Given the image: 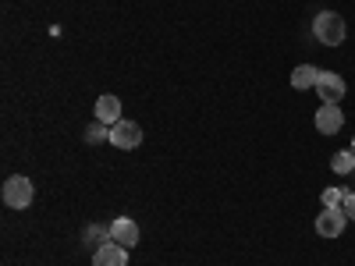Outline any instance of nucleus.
Here are the masks:
<instances>
[{
    "label": "nucleus",
    "instance_id": "obj_1",
    "mask_svg": "<svg viewBox=\"0 0 355 266\" xmlns=\"http://www.w3.org/2000/svg\"><path fill=\"white\" fill-rule=\"evenodd\" d=\"M313 36L323 46H341L345 43V18L334 15V11H320L316 21H313Z\"/></svg>",
    "mask_w": 355,
    "mask_h": 266
},
{
    "label": "nucleus",
    "instance_id": "obj_2",
    "mask_svg": "<svg viewBox=\"0 0 355 266\" xmlns=\"http://www.w3.org/2000/svg\"><path fill=\"white\" fill-rule=\"evenodd\" d=\"M4 206H11V210H25L28 202H33V195H36V188H33V181L28 177H21V174H15V177H8L4 181Z\"/></svg>",
    "mask_w": 355,
    "mask_h": 266
},
{
    "label": "nucleus",
    "instance_id": "obj_3",
    "mask_svg": "<svg viewBox=\"0 0 355 266\" xmlns=\"http://www.w3.org/2000/svg\"><path fill=\"white\" fill-rule=\"evenodd\" d=\"M316 93H320V100H323V103H341V100H345V93H348V85H345V78H341V75H334V71H320Z\"/></svg>",
    "mask_w": 355,
    "mask_h": 266
},
{
    "label": "nucleus",
    "instance_id": "obj_4",
    "mask_svg": "<svg viewBox=\"0 0 355 266\" xmlns=\"http://www.w3.org/2000/svg\"><path fill=\"white\" fill-rule=\"evenodd\" d=\"M341 128H345L341 107H338V103H323V107L316 110V132H320V135H338Z\"/></svg>",
    "mask_w": 355,
    "mask_h": 266
},
{
    "label": "nucleus",
    "instance_id": "obj_5",
    "mask_svg": "<svg viewBox=\"0 0 355 266\" xmlns=\"http://www.w3.org/2000/svg\"><path fill=\"white\" fill-rule=\"evenodd\" d=\"M345 224H348V217H345L341 206L338 210H327V206H323V213L316 217V234L320 238H338V234L345 231Z\"/></svg>",
    "mask_w": 355,
    "mask_h": 266
},
{
    "label": "nucleus",
    "instance_id": "obj_6",
    "mask_svg": "<svg viewBox=\"0 0 355 266\" xmlns=\"http://www.w3.org/2000/svg\"><path fill=\"white\" fill-rule=\"evenodd\" d=\"M139 142H142V128L135 121H117L110 128V145H117V150H135Z\"/></svg>",
    "mask_w": 355,
    "mask_h": 266
},
{
    "label": "nucleus",
    "instance_id": "obj_7",
    "mask_svg": "<svg viewBox=\"0 0 355 266\" xmlns=\"http://www.w3.org/2000/svg\"><path fill=\"white\" fill-rule=\"evenodd\" d=\"M110 238H114L117 245H125V249H135V245H139V224H135L132 217H117V220L110 224Z\"/></svg>",
    "mask_w": 355,
    "mask_h": 266
},
{
    "label": "nucleus",
    "instance_id": "obj_8",
    "mask_svg": "<svg viewBox=\"0 0 355 266\" xmlns=\"http://www.w3.org/2000/svg\"><path fill=\"white\" fill-rule=\"evenodd\" d=\"M93 266H128V249L110 238L107 245H100L93 252Z\"/></svg>",
    "mask_w": 355,
    "mask_h": 266
},
{
    "label": "nucleus",
    "instance_id": "obj_9",
    "mask_svg": "<svg viewBox=\"0 0 355 266\" xmlns=\"http://www.w3.org/2000/svg\"><path fill=\"white\" fill-rule=\"evenodd\" d=\"M96 121L114 128L117 121H121V100H117V96H100L96 100Z\"/></svg>",
    "mask_w": 355,
    "mask_h": 266
},
{
    "label": "nucleus",
    "instance_id": "obj_10",
    "mask_svg": "<svg viewBox=\"0 0 355 266\" xmlns=\"http://www.w3.org/2000/svg\"><path fill=\"white\" fill-rule=\"evenodd\" d=\"M316 82H320V68L313 64H299L291 71V89H316Z\"/></svg>",
    "mask_w": 355,
    "mask_h": 266
},
{
    "label": "nucleus",
    "instance_id": "obj_11",
    "mask_svg": "<svg viewBox=\"0 0 355 266\" xmlns=\"http://www.w3.org/2000/svg\"><path fill=\"white\" fill-rule=\"evenodd\" d=\"M85 242L93 245V249H100V245H107V242H110V231H107V227H100V224H89V227H85Z\"/></svg>",
    "mask_w": 355,
    "mask_h": 266
},
{
    "label": "nucleus",
    "instance_id": "obj_12",
    "mask_svg": "<svg viewBox=\"0 0 355 266\" xmlns=\"http://www.w3.org/2000/svg\"><path fill=\"white\" fill-rule=\"evenodd\" d=\"M331 167H334L338 174H352V170H355V153H352V150H345V153H334Z\"/></svg>",
    "mask_w": 355,
    "mask_h": 266
},
{
    "label": "nucleus",
    "instance_id": "obj_13",
    "mask_svg": "<svg viewBox=\"0 0 355 266\" xmlns=\"http://www.w3.org/2000/svg\"><path fill=\"white\" fill-rule=\"evenodd\" d=\"M320 199H323V206H327V210H338V206L345 202V188H323Z\"/></svg>",
    "mask_w": 355,
    "mask_h": 266
},
{
    "label": "nucleus",
    "instance_id": "obj_14",
    "mask_svg": "<svg viewBox=\"0 0 355 266\" xmlns=\"http://www.w3.org/2000/svg\"><path fill=\"white\" fill-rule=\"evenodd\" d=\"M85 139H89V142H103V139L110 142V128L96 121V125H89V128H85Z\"/></svg>",
    "mask_w": 355,
    "mask_h": 266
},
{
    "label": "nucleus",
    "instance_id": "obj_15",
    "mask_svg": "<svg viewBox=\"0 0 355 266\" xmlns=\"http://www.w3.org/2000/svg\"><path fill=\"white\" fill-rule=\"evenodd\" d=\"M341 210H345V217H348V220H355V192H345Z\"/></svg>",
    "mask_w": 355,
    "mask_h": 266
},
{
    "label": "nucleus",
    "instance_id": "obj_16",
    "mask_svg": "<svg viewBox=\"0 0 355 266\" xmlns=\"http://www.w3.org/2000/svg\"><path fill=\"white\" fill-rule=\"evenodd\" d=\"M352 153H355V139H352Z\"/></svg>",
    "mask_w": 355,
    "mask_h": 266
}]
</instances>
